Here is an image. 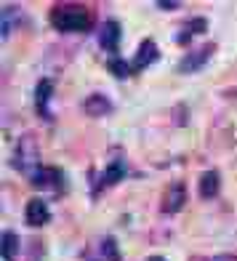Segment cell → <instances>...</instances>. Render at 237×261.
<instances>
[{
	"instance_id": "obj_6",
	"label": "cell",
	"mask_w": 237,
	"mask_h": 261,
	"mask_svg": "<svg viewBox=\"0 0 237 261\" xmlns=\"http://www.w3.org/2000/svg\"><path fill=\"white\" fill-rule=\"evenodd\" d=\"M24 221L30 227H43V224L51 221V211H48V203L40 197H32L27 200V208H24Z\"/></svg>"
},
{
	"instance_id": "obj_4",
	"label": "cell",
	"mask_w": 237,
	"mask_h": 261,
	"mask_svg": "<svg viewBox=\"0 0 237 261\" xmlns=\"http://www.w3.org/2000/svg\"><path fill=\"white\" fill-rule=\"evenodd\" d=\"M187 203V184L184 181H173L163 195V213H179Z\"/></svg>"
},
{
	"instance_id": "obj_14",
	"label": "cell",
	"mask_w": 237,
	"mask_h": 261,
	"mask_svg": "<svg viewBox=\"0 0 237 261\" xmlns=\"http://www.w3.org/2000/svg\"><path fill=\"white\" fill-rule=\"evenodd\" d=\"M16 253H19V234L6 229L3 232V258L6 261H16Z\"/></svg>"
},
{
	"instance_id": "obj_16",
	"label": "cell",
	"mask_w": 237,
	"mask_h": 261,
	"mask_svg": "<svg viewBox=\"0 0 237 261\" xmlns=\"http://www.w3.org/2000/svg\"><path fill=\"white\" fill-rule=\"evenodd\" d=\"M107 69L115 75V77H131V72H134V67L125 62V59H120V56H112L110 62H107Z\"/></svg>"
},
{
	"instance_id": "obj_2",
	"label": "cell",
	"mask_w": 237,
	"mask_h": 261,
	"mask_svg": "<svg viewBox=\"0 0 237 261\" xmlns=\"http://www.w3.org/2000/svg\"><path fill=\"white\" fill-rule=\"evenodd\" d=\"M40 149H38V139L32 134H24L16 141V149H14V168L21 171L30 179V176L40 168Z\"/></svg>"
},
{
	"instance_id": "obj_11",
	"label": "cell",
	"mask_w": 237,
	"mask_h": 261,
	"mask_svg": "<svg viewBox=\"0 0 237 261\" xmlns=\"http://www.w3.org/2000/svg\"><path fill=\"white\" fill-rule=\"evenodd\" d=\"M54 93V80H40L38 88H35V107H38V112L45 117V120H51V112H48V99Z\"/></svg>"
},
{
	"instance_id": "obj_3",
	"label": "cell",
	"mask_w": 237,
	"mask_h": 261,
	"mask_svg": "<svg viewBox=\"0 0 237 261\" xmlns=\"http://www.w3.org/2000/svg\"><path fill=\"white\" fill-rule=\"evenodd\" d=\"M216 51V45L213 43H208V45H203V48H197V51H192V54H187L179 64H176V72L179 75H189V72H197L200 67H203L208 59H210V54Z\"/></svg>"
},
{
	"instance_id": "obj_18",
	"label": "cell",
	"mask_w": 237,
	"mask_h": 261,
	"mask_svg": "<svg viewBox=\"0 0 237 261\" xmlns=\"http://www.w3.org/2000/svg\"><path fill=\"white\" fill-rule=\"evenodd\" d=\"M157 6H160V8H179V3H176V0H157Z\"/></svg>"
},
{
	"instance_id": "obj_17",
	"label": "cell",
	"mask_w": 237,
	"mask_h": 261,
	"mask_svg": "<svg viewBox=\"0 0 237 261\" xmlns=\"http://www.w3.org/2000/svg\"><path fill=\"white\" fill-rule=\"evenodd\" d=\"M101 258L120 261V256H117V243H115V237H107V240L101 243Z\"/></svg>"
},
{
	"instance_id": "obj_5",
	"label": "cell",
	"mask_w": 237,
	"mask_h": 261,
	"mask_svg": "<svg viewBox=\"0 0 237 261\" xmlns=\"http://www.w3.org/2000/svg\"><path fill=\"white\" fill-rule=\"evenodd\" d=\"M120 38H123L120 21H117V19H107L104 24H101V32H99V45H101L104 51L115 54L117 45H120Z\"/></svg>"
},
{
	"instance_id": "obj_15",
	"label": "cell",
	"mask_w": 237,
	"mask_h": 261,
	"mask_svg": "<svg viewBox=\"0 0 237 261\" xmlns=\"http://www.w3.org/2000/svg\"><path fill=\"white\" fill-rule=\"evenodd\" d=\"M205 30H208V21H205L203 16H197V19L189 21V24H184L181 35H179L176 40H179V43H187L189 38H192V35H200V32H205Z\"/></svg>"
},
{
	"instance_id": "obj_13",
	"label": "cell",
	"mask_w": 237,
	"mask_h": 261,
	"mask_svg": "<svg viewBox=\"0 0 237 261\" xmlns=\"http://www.w3.org/2000/svg\"><path fill=\"white\" fill-rule=\"evenodd\" d=\"M19 21V8L14 6H3V11H0V35H3V40L8 38L11 32H14V24Z\"/></svg>"
},
{
	"instance_id": "obj_9",
	"label": "cell",
	"mask_w": 237,
	"mask_h": 261,
	"mask_svg": "<svg viewBox=\"0 0 237 261\" xmlns=\"http://www.w3.org/2000/svg\"><path fill=\"white\" fill-rule=\"evenodd\" d=\"M155 59H157V45H155V40H144V43H141L139 45V51H136V59H134V72H141V69H147L152 62H155Z\"/></svg>"
},
{
	"instance_id": "obj_19",
	"label": "cell",
	"mask_w": 237,
	"mask_h": 261,
	"mask_svg": "<svg viewBox=\"0 0 237 261\" xmlns=\"http://www.w3.org/2000/svg\"><path fill=\"white\" fill-rule=\"evenodd\" d=\"M192 261H221V258H203V256H195Z\"/></svg>"
},
{
	"instance_id": "obj_20",
	"label": "cell",
	"mask_w": 237,
	"mask_h": 261,
	"mask_svg": "<svg viewBox=\"0 0 237 261\" xmlns=\"http://www.w3.org/2000/svg\"><path fill=\"white\" fill-rule=\"evenodd\" d=\"M147 261H168V258H165V256H149Z\"/></svg>"
},
{
	"instance_id": "obj_8",
	"label": "cell",
	"mask_w": 237,
	"mask_h": 261,
	"mask_svg": "<svg viewBox=\"0 0 237 261\" xmlns=\"http://www.w3.org/2000/svg\"><path fill=\"white\" fill-rule=\"evenodd\" d=\"M62 179H64L62 171L54 168V165H40V168L30 176V181L35 187H59V184H62Z\"/></svg>"
},
{
	"instance_id": "obj_12",
	"label": "cell",
	"mask_w": 237,
	"mask_h": 261,
	"mask_svg": "<svg viewBox=\"0 0 237 261\" xmlns=\"http://www.w3.org/2000/svg\"><path fill=\"white\" fill-rule=\"evenodd\" d=\"M221 189V176L219 171H205L200 176V197L203 200H213Z\"/></svg>"
},
{
	"instance_id": "obj_7",
	"label": "cell",
	"mask_w": 237,
	"mask_h": 261,
	"mask_svg": "<svg viewBox=\"0 0 237 261\" xmlns=\"http://www.w3.org/2000/svg\"><path fill=\"white\" fill-rule=\"evenodd\" d=\"M83 110H86L88 117H104L112 112V101L104 96V93H91V96H86V101H83Z\"/></svg>"
},
{
	"instance_id": "obj_10",
	"label": "cell",
	"mask_w": 237,
	"mask_h": 261,
	"mask_svg": "<svg viewBox=\"0 0 237 261\" xmlns=\"http://www.w3.org/2000/svg\"><path fill=\"white\" fill-rule=\"evenodd\" d=\"M123 176H125V160H123V155L112 152V160L107 163V171L101 176V187H110V184L123 181Z\"/></svg>"
},
{
	"instance_id": "obj_1",
	"label": "cell",
	"mask_w": 237,
	"mask_h": 261,
	"mask_svg": "<svg viewBox=\"0 0 237 261\" xmlns=\"http://www.w3.org/2000/svg\"><path fill=\"white\" fill-rule=\"evenodd\" d=\"M51 24L59 32H88L93 24V11L80 3H62L51 8Z\"/></svg>"
}]
</instances>
